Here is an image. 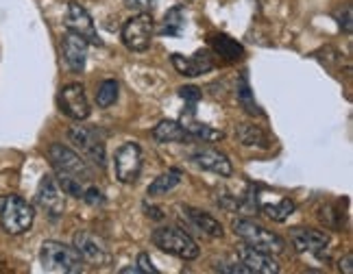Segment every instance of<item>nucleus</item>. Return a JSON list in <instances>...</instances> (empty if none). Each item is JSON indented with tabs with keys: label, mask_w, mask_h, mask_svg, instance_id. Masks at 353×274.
Here are the masks:
<instances>
[{
	"label": "nucleus",
	"mask_w": 353,
	"mask_h": 274,
	"mask_svg": "<svg viewBox=\"0 0 353 274\" xmlns=\"http://www.w3.org/2000/svg\"><path fill=\"white\" fill-rule=\"evenodd\" d=\"M39 262H42L46 272H57V274L83 272V264H85L74 246H68L61 242H44L42 249H39Z\"/></svg>",
	"instance_id": "1"
},
{
	"label": "nucleus",
	"mask_w": 353,
	"mask_h": 274,
	"mask_svg": "<svg viewBox=\"0 0 353 274\" xmlns=\"http://www.w3.org/2000/svg\"><path fill=\"white\" fill-rule=\"evenodd\" d=\"M151 242L157 246L161 253H168L172 257H179L183 262H194L201 255L199 244L192 240V235L181 229H172V226H161L155 229Z\"/></svg>",
	"instance_id": "2"
},
{
	"label": "nucleus",
	"mask_w": 353,
	"mask_h": 274,
	"mask_svg": "<svg viewBox=\"0 0 353 274\" xmlns=\"http://www.w3.org/2000/svg\"><path fill=\"white\" fill-rule=\"evenodd\" d=\"M33 220L35 211L22 196L11 194L0 198V222H3V229L7 233H11V235L26 233L33 226Z\"/></svg>",
	"instance_id": "3"
},
{
	"label": "nucleus",
	"mask_w": 353,
	"mask_h": 274,
	"mask_svg": "<svg viewBox=\"0 0 353 274\" xmlns=\"http://www.w3.org/2000/svg\"><path fill=\"white\" fill-rule=\"evenodd\" d=\"M234 233L244 242L253 246L257 251H264V253H270V255H281L286 253V242H283L277 233L268 231L266 226L257 224L253 220H236L234 222Z\"/></svg>",
	"instance_id": "4"
},
{
	"label": "nucleus",
	"mask_w": 353,
	"mask_h": 274,
	"mask_svg": "<svg viewBox=\"0 0 353 274\" xmlns=\"http://www.w3.org/2000/svg\"><path fill=\"white\" fill-rule=\"evenodd\" d=\"M122 42L133 52H144L151 48L153 35H155V20L148 11H142L138 16L129 18L122 24Z\"/></svg>",
	"instance_id": "5"
},
{
	"label": "nucleus",
	"mask_w": 353,
	"mask_h": 274,
	"mask_svg": "<svg viewBox=\"0 0 353 274\" xmlns=\"http://www.w3.org/2000/svg\"><path fill=\"white\" fill-rule=\"evenodd\" d=\"M142 148L135 144V142H127L122 144L116 150V157H114V172H116V179L125 185H131L140 179V172H142Z\"/></svg>",
	"instance_id": "6"
},
{
	"label": "nucleus",
	"mask_w": 353,
	"mask_h": 274,
	"mask_svg": "<svg viewBox=\"0 0 353 274\" xmlns=\"http://www.w3.org/2000/svg\"><path fill=\"white\" fill-rule=\"evenodd\" d=\"M48 159L52 163V168H55V172L72 174L81 181H90L92 179V170L88 168L85 159L81 157L79 153H74L72 148L63 146V144H52L48 148Z\"/></svg>",
	"instance_id": "7"
},
{
	"label": "nucleus",
	"mask_w": 353,
	"mask_h": 274,
	"mask_svg": "<svg viewBox=\"0 0 353 274\" xmlns=\"http://www.w3.org/2000/svg\"><path fill=\"white\" fill-rule=\"evenodd\" d=\"M74 249L81 255V259L92 266H110L112 264V253L110 246L103 238H99L97 233L90 231H79L74 235Z\"/></svg>",
	"instance_id": "8"
},
{
	"label": "nucleus",
	"mask_w": 353,
	"mask_h": 274,
	"mask_svg": "<svg viewBox=\"0 0 353 274\" xmlns=\"http://www.w3.org/2000/svg\"><path fill=\"white\" fill-rule=\"evenodd\" d=\"M70 142L83 153L92 163L99 168H105V140L103 135L92 127H74L68 133Z\"/></svg>",
	"instance_id": "9"
},
{
	"label": "nucleus",
	"mask_w": 353,
	"mask_h": 274,
	"mask_svg": "<svg viewBox=\"0 0 353 274\" xmlns=\"http://www.w3.org/2000/svg\"><path fill=\"white\" fill-rule=\"evenodd\" d=\"M179 211H181V222L185 224V229L188 231H192V233H196V235H201V238H208V240H219V238H223V233H225V229H223V224L216 220L214 215H210L208 211H201V209H196V207H179Z\"/></svg>",
	"instance_id": "10"
},
{
	"label": "nucleus",
	"mask_w": 353,
	"mask_h": 274,
	"mask_svg": "<svg viewBox=\"0 0 353 274\" xmlns=\"http://www.w3.org/2000/svg\"><path fill=\"white\" fill-rule=\"evenodd\" d=\"M65 29L79 35L81 39H85V42L92 46H103V39L99 37V31H97V26H94L92 16L79 3H68Z\"/></svg>",
	"instance_id": "11"
},
{
	"label": "nucleus",
	"mask_w": 353,
	"mask_h": 274,
	"mask_svg": "<svg viewBox=\"0 0 353 274\" xmlns=\"http://www.w3.org/2000/svg\"><path fill=\"white\" fill-rule=\"evenodd\" d=\"M63 191L57 183V179H52V176H44L42 181H39V187H37V194H35V202L37 207L46 211L52 220H57V218L63 215L65 211V202H63Z\"/></svg>",
	"instance_id": "12"
},
{
	"label": "nucleus",
	"mask_w": 353,
	"mask_h": 274,
	"mask_svg": "<svg viewBox=\"0 0 353 274\" xmlns=\"http://www.w3.org/2000/svg\"><path fill=\"white\" fill-rule=\"evenodd\" d=\"M59 107L61 112L72 118V120H85L90 116V103H88V96H85V89L81 83H70L65 85L61 92H59Z\"/></svg>",
	"instance_id": "13"
},
{
	"label": "nucleus",
	"mask_w": 353,
	"mask_h": 274,
	"mask_svg": "<svg viewBox=\"0 0 353 274\" xmlns=\"http://www.w3.org/2000/svg\"><path fill=\"white\" fill-rule=\"evenodd\" d=\"M236 257L251 272H257V274H277L279 272V264L273 259V255L264 253V251H257V249H253V246H249V244L238 246Z\"/></svg>",
	"instance_id": "14"
},
{
	"label": "nucleus",
	"mask_w": 353,
	"mask_h": 274,
	"mask_svg": "<svg viewBox=\"0 0 353 274\" xmlns=\"http://www.w3.org/2000/svg\"><path fill=\"white\" fill-rule=\"evenodd\" d=\"M290 240H292V246L299 253H310V255H316V257H321L323 251L327 249V244H330L327 233L316 231V229H292Z\"/></svg>",
	"instance_id": "15"
},
{
	"label": "nucleus",
	"mask_w": 353,
	"mask_h": 274,
	"mask_svg": "<svg viewBox=\"0 0 353 274\" xmlns=\"http://www.w3.org/2000/svg\"><path fill=\"white\" fill-rule=\"evenodd\" d=\"M88 42L81 39L79 35L68 31L61 39V52H63V61L68 63L72 72H83L85 70V61H88Z\"/></svg>",
	"instance_id": "16"
},
{
	"label": "nucleus",
	"mask_w": 353,
	"mask_h": 274,
	"mask_svg": "<svg viewBox=\"0 0 353 274\" xmlns=\"http://www.w3.org/2000/svg\"><path fill=\"white\" fill-rule=\"evenodd\" d=\"M172 65L176 67V72L183 76H201L212 72L214 67V59L208 50H196L192 57H183V54H172Z\"/></svg>",
	"instance_id": "17"
},
{
	"label": "nucleus",
	"mask_w": 353,
	"mask_h": 274,
	"mask_svg": "<svg viewBox=\"0 0 353 274\" xmlns=\"http://www.w3.org/2000/svg\"><path fill=\"white\" fill-rule=\"evenodd\" d=\"M192 161L196 163L199 168L208 170V172H214V174H219V176H232L234 174L232 161H229L227 155L219 153V150H212V148L196 150V153L192 155Z\"/></svg>",
	"instance_id": "18"
},
{
	"label": "nucleus",
	"mask_w": 353,
	"mask_h": 274,
	"mask_svg": "<svg viewBox=\"0 0 353 274\" xmlns=\"http://www.w3.org/2000/svg\"><path fill=\"white\" fill-rule=\"evenodd\" d=\"M210 46L216 54H221V57L229 63L234 61H240L244 57V46L238 44L236 39H232L229 35H223V33H216L210 37Z\"/></svg>",
	"instance_id": "19"
},
{
	"label": "nucleus",
	"mask_w": 353,
	"mask_h": 274,
	"mask_svg": "<svg viewBox=\"0 0 353 274\" xmlns=\"http://www.w3.org/2000/svg\"><path fill=\"white\" fill-rule=\"evenodd\" d=\"M153 140L159 144H170V142H188V140H192V137H190V133L183 129L181 122L161 120L153 129Z\"/></svg>",
	"instance_id": "20"
},
{
	"label": "nucleus",
	"mask_w": 353,
	"mask_h": 274,
	"mask_svg": "<svg viewBox=\"0 0 353 274\" xmlns=\"http://www.w3.org/2000/svg\"><path fill=\"white\" fill-rule=\"evenodd\" d=\"M236 137L240 140L242 146H257V148H270L268 135L255 125H240L236 129Z\"/></svg>",
	"instance_id": "21"
},
{
	"label": "nucleus",
	"mask_w": 353,
	"mask_h": 274,
	"mask_svg": "<svg viewBox=\"0 0 353 274\" xmlns=\"http://www.w3.org/2000/svg\"><path fill=\"white\" fill-rule=\"evenodd\" d=\"M181 170H176V168H172V170H168V172H164V174H159L157 179L148 185V196H166L168 191H172L176 185L181 183Z\"/></svg>",
	"instance_id": "22"
},
{
	"label": "nucleus",
	"mask_w": 353,
	"mask_h": 274,
	"mask_svg": "<svg viewBox=\"0 0 353 274\" xmlns=\"http://www.w3.org/2000/svg\"><path fill=\"white\" fill-rule=\"evenodd\" d=\"M185 9L183 5H176L172 9H168V13L164 16V22H161L159 26V35H181L183 33V26H185Z\"/></svg>",
	"instance_id": "23"
},
{
	"label": "nucleus",
	"mask_w": 353,
	"mask_h": 274,
	"mask_svg": "<svg viewBox=\"0 0 353 274\" xmlns=\"http://www.w3.org/2000/svg\"><path fill=\"white\" fill-rule=\"evenodd\" d=\"M294 202L290 198H281L277 202H264L262 204V211L266 213V218H270V220L275 222H286L288 218L294 213Z\"/></svg>",
	"instance_id": "24"
},
{
	"label": "nucleus",
	"mask_w": 353,
	"mask_h": 274,
	"mask_svg": "<svg viewBox=\"0 0 353 274\" xmlns=\"http://www.w3.org/2000/svg\"><path fill=\"white\" fill-rule=\"evenodd\" d=\"M183 129L190 133L192 140H203V142H219L223 140V131H216L208 125H201V122H183Z\"/></svg>",
	"instance_id": "25"
},
{
	"label": "nucleus",
	"mask_w": 353,
	"mask_h": 274,
	"mask_svg": "<svg viewBox=\"0 0 353 274\" xmlns=\"http://www.w3.org/2000/svg\"><path fill=\"white\" fill-rule=\"evenodd\" d=\"M118 92H120L118 81H114V78H105L103 83L99 85V92H97V105H99L101 109L112 107V105L118 101Z\"/></svg>",
	"instance_id": "26"
},
{
	"label": "nucleus",
	"mask_w": 353,
	"mask_h": 274,
	"mask_svg": "<svg viewBox=\"0 0 353 274\" xmlns=\"http://www.w3.org/2000/svg\"><path fill=\"white\" fill-rule=\"evenodd\" d=\"M238 101L242 103V107L247 109V112H249L251 116H262V109H260V105H257L255 98H253L251 87H249V78H247V76H242V78H240V83H238Z\"/></svg>",
	"instance_id": "27"
},
{
	"label": "nucleus",
	"mask_w": 353,
	"mask_h": 274,
	"mask_svg": "<svg viewBox=\"0 0 353 274\" xmlns=\"http://www.w3.org/2000/svg\"><path fill=\"white\" fill-rule=\"evenodd\" d=\"M57 183H59V187H61V191L65 196L81 198V196H83V191H85L83 181L77 179V176H72V174H65V172H57Z\"/></svg>",
	"instance_id": "28"
},
{
	"label": "nucleus",
	"mask_w": 353,
	"mask_h": 274,
	"mask_svg": "<svg viewBox=\"0 0 353 274\" xmlns=\"http://www.w3.org/2000/svg\"><path fill=\"white\" fill-rule=\"evenodd\" d=\"M214 270L219 272H225V274H251V270L244 266L240 259H221V262H216Z\"/></svg>",
	"instance_id": "29"
},
{
	"label": "nucleus",
	"mask_w": 353,
	"mask_h": 274,
	"mask_svg": "<svg viewBox=\"0 0 353 274\" xmlns=\"http://www.w3.org/2000/svg\"><path fill=\"white\" fill-rule=\"evenodd\" d=\"M81 198H83L88 204H92V207H99V204H105V196H103V191H101L99 187H88Z\"/></svg>",
	"instance_id": "30"
},
{
	"label": "nucleus",
	"mask_w": 353,
	"mask_h": 274,
	"mask_svg": "<svg viewBox=\"0 0 353 274\" xmlns=\"http://www.w3.org/2000/svg\"><path fill=\"white\" fill-rule=\"evenodd\" d=\"M179 96L185 101V103H190V105H196L199 101H201V89L199 87H192V85H188V87H181L179 89Z\"/></svg>",
	"instance_id": "31"
},
{
	"label": "nucleus",
	"mask_w": 353,
	"mask_h": 274,
	"mask_svg": "<svg viewBox=\"0 0 353 274\" xmlns=\"http://www.w3.org/2000/svg\"><path fill=\"white\" fill-rule=\"evenodd\" d=\"M138 266L140 270H142V274H159L157 272V268L153 266V262H151V257H148V253H140V257H138Z\"/></svg>",
	"instance_id": "32"
},
{
	"label": "nucleus",
	"mask_w": 353,
	"mask_h": 274,
	"mask_svg": "<svg viewBox=\"0 0 353 274\" xmlns=\"http://www.w3.org/2000/svg\"><path fill=\"white\" fill-rule=\"evenodd\" d=\"M157 0H125V5L133 11H151Z\"/></svg>",
	"instance_id": "33"
},
{
	"label": "nucleus",
	"mask_w": 353,
	"mask_h": 274,
	"mask_svg": "<svg viewBox=\"0 0 353 274\" xmlns=\"http://www.w3.org/2000/svg\"><path fill=\"white\" fill-rule=\"evenodd\" d=\"M341 270H343L345 274H351V272H353V255H351V253L345 255V259L341 262Z\"/></svg>",
	"instance_id": "34"
},
{
	"label": "nucleus",
	"mask_w": 353,
	"mask_h": 274,
	"mask_svg": "<svg viewBox=\"0 0 353 274\" xmlns=\"http://www.w3.org/2000/svg\"><path fill=\"white\" fill-rule=\"evenodd\" d=\"M341 26L345 29V33H351V7L345 9V18L341 16Z\"/></svg>",
	"instance_id": "35"
},
{
	"label": "nucleus",
	"mask_w": 353,
	"mask_h": 274,
	"mask_svg": "<svg viewBox=\"0 0 353 274\" xmlns=\"http://www.w3.org/2000/svg\"><path fill=\"white\" fill-rule=\"evenodd\" d=\"M146 211H148V218H153V220H161V218H164V213H161L157 207H151V209H148V207H144Z\"/></svg>",
	"instance_id": "36"
},
{
	"label": "nucleus",
	"mask_w": 353,
	"mask_h": 274,
	"mask_svg": "<svg viewBox=\"0 0 353 274\" xmlns=\"http://www.w3.org/2000/svg\"><path fill=\"white\" fill-rule=\"evenodd\" d=\"M120 274H142V270L138 266H133V268H122Z\"/></svg>",
	"instance_id": "37"
}]
</instances>
